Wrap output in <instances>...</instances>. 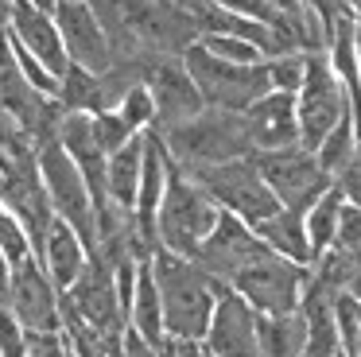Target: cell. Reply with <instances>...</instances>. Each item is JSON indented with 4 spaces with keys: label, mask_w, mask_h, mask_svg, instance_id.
I'll list each match as a JSON object with an SVG mask.
<instances>
[{
    "label": "cell",
    "mask_w": 361,
    "mask_h": 357,
    "mask_svg": "<svg viewBox=\"0 0 361 357\" xmlns=\"http://www.w3.org/2000/svg\"><path fill=\"white\" fill-rule=\"evenodd\" d=\"M102 20L113 47V66H128L144 74L159 54H183L198 35L202 23L190 8L171 0H86Z\"/></svg>",
    "instance_id": "obj_1"
},
{
    "label": "cell",
    "mask_w": 361,
    "mask_h": 357,
    "mask_svg": "<svg viewBox=\"0 0 361 357\" xmlns=\"http://www.w3.org/2000/svg\"><path fill=\"white\" fill-rule=\"evenodd\" d=\"M148 264H152V276H156L159 307H164V334L202 341L214 303H218L221 291H229V284L202 272L190 256H175L167 248H156Z\"/></svg>",
    "instance_id": "obj_2"
},
{
    "label": "cell",
    "mask_w": 361,
    "mask_h": 357,
    "mask_svg": "<svg viewBox=\"0 0 361 357\" xmlns=\"http://www.w3.org/2000/svg\"><path fill=\"white\" fill-rule=\"evenodd\" d=\"M164 140L167 155L179 171H198V167H214V163H229L252 155V144L245 136L241 113H226V109H202L190 121L167 124V128H152Z\"/></svg>",
    "instance_id": "obj_3"
},
{
    "label": "cell",
    "mask_w": 361,
    "mask_h": 357,
    "mask_svg": "<svg viewBox=\"0 0 361 357\" xmlns=\"http://www.w3.org/2000/svg\"><path fill=\"white\" fill-rule=\"evenodd\" d=\"M221 206L187 175L171 163L167 171V186H164V198L156 206V237L159 248L175 256H195L198 245L206 241V233L214 229Z\"/></svg>",
    "instance_id": "obj_4"
},
{
    "label": "cell",
    "mask_w": 361,
    "mask_h": 357,
    "mask_svg": "<svg viewBox=\"0 0 361 357\" xmlns=\"http://www.w3.org/2000/svg\"><path fill=\"white\" fill-rule=\"evenodd\" d=\"M187 66L195 90L202 93L206 109H226V113H245L257 97H264L272 90L268 82V66L264 62H226L218 54H210L202 43H190L179 54Z\"/></svg>",
    "instance_id": "obj_5"
},
{
    "label": "cell",
    "mask_w": 361,
    "mask_h": 357,
    "mask_svg": "<svg viewBox=\"0 0 361 357\" xmlns=\"http://www.w3.org/2000/svg\"><path fill=\"white\" fill-rule=\"evenodd\" d=\"M350 113L345 85L334 74L330 59L322 51L303 54V82L295 90V121H299V147L314 152L330 128Z\"/></svg>",
    "instance_id": "obj_6"
},
{
    "label": "cell",
    "mask_w": 361,
    "mask_h": 357,
    "mask_svg": "<svg viewBox=\"0 0 361 357\" xmlns=\"http://www.w3.org/2000/svg\"><path fill=\"white\" fill-rule=\"evenodd\" d=\"M190 178H195L221 210L241 217L249 229H257L264 217H272L276 210H280L276 194L268 190V183L260 178L257 163H252L249 155L229 159V163H214V167H198V171H190Z\"/></svg>",
    "instance_id": "obj_7"
},
{
    "label": "cell",
    "mask_w": 361,
    "mask_h": 357,
    "mask_svg": "<svg viewBox=\"0 0 361 357\" xmlns=\"http://www.w3.org/2000/svg\"><path fill=\"white\" fill-rule=\"evenodd\" d=\"M35 163H39V183L47 190V202L55 210V217H63L74 233L82 237V245L94 248L97 225H94V202L82 183V171L74 167V159L66 155V147L55 136L35 144Z\"/></svg>",
    "instance_id": "obj_8"
},
{
    "label": "cell",
    "mask_w": 361,
    "mask_h": 357,
    "mask_svg": "<svg viewBox=\"0 0 361 357\" xmlns=\"http://www.w3.org/2000/svg\"><path fill=\"white\" fill-rule=\"evenodd\" d=\"M59 310L74 315L78 322H86L90 330H97L102 338H121L128 326L125 310L117 299V284H113V264L102 253H90L82 264L78 279L66 291H59Z\"/></svg>",
    "instance_id": "obj_9"
},
{
    "label": "cell",
    "mask_w": 361,
    "mask_h": 357,
    "mask_svg": "<svg viewBox=\"0 0 361 357\" xmlns=\"http://www.w3.org/2000/svg\"><path fill=\"white\" fill-rule=\"evenodd\" d=\"M249 159L257 163L260 178H264L268 190L276 194V202H280L283 210H295V214H307L311 202L334 183V178L314 163V155L299 144L276 147V152H252Z\"/></svg>",
    "instance_id": "obj_10"
},
{
    "label": "cell",
    "mask_w": 361,
    "mask_h": 357,
    "mask_svg": "<svg viewBox=\"0 0 361 357\" xmlns=\"http://www.w3.org/2000/svg\"><path fill=\"white\" fill-rule=\"evenodd\" d=\"M307 276H311V272H307L303 264L268 253V256H260L257 264L237 272V276L229 279V287H233L257 315H288V310H295L299 303H303Z\"/></svg>",
    "instance_id": "obj_11"
},
{
    "label": "cell",
    "mask_w": 361,
    "mask_h": 357,
    "mask_svg": "<svg viewBox=\"0 0 361 357\" xmlns=\"http://www.w3.org/2000/svg\"><path fill=\"white\" fill-rule=\"evenodd\" d=\"M268 253H272V248H268L241 217H233L229 210H221L218 222H214V229L206 233V241L198 245V253L190 256V260H195L202 272H210L214 279L229 284L241 268L257 264L260 256H268Z\"/></svg>",
    "instance_id": "obj_12"
},
{
    "label": "cell",
    "mask_w": 361,
    "mask_h": 357,
    "mask_svg": "<svg viewBox=\"0 0 361 357\" xmlns=\"http://www.w3.org/2000/svg\"><path fill=\"white\" fill-rule=\"evenodd\" d=\"M4 307L12 310L24 330H63V315H59V287L51 284V276L43 272V264L35 256L12 264L8 279V299Z\"/></svg>",
    "instance_id": "obj_13"
},
{
    "label": "cell",
    "mask_w": 361,
    "mask_h": 357,
    "mask_svg": "<svg viewBox=\"0 0 361 357\" xmlns=\"http://www.w3.org/2000/svg\"><path fill=\"white\" fill-rule=\"evenodd\" d=\"M144 90L152 93V105H156V121L152 128H167V124L190 121L195 113H202V93L195 90L187 66H183L179 54H159L144 66Z\"/></svg>",
    "instance_id": "obj_14"
},
{
    "label": "cell",
    "mask_w": 361,
    "mask_h": 357,
    "mask_svg": "<svg viewBox=\"0 0 361 357\" xmlns=\"http://www.w3.org/2000/svg\"><path fill=\"white\" fill-rule=\"evenodd\" d=\"M55 28L63 35L66 59L74 66L90 70V74H105L113 66V47L105 35L102 20L94 16V8L86 0H55Z\"/></svg>",
    "instance_id": "obj_15"
},
{
    "label": "cell",
    "mask_w": 361,
    "mask_h": 357,
    "mask_svg": "<svg viewBox=\"0 0 361 357\" xmlns=\"http://www.w3.org/2000/svg\"><path fill=\"white\" fill-rule=\"evenodd\" d=\"M206 353L210 357H260L257 341V310L229 287L214 303L210 326H206Z\"/></svg>",
    "instance_id": "obj_16"
},
{
    "label": "cell",
    "mask_w": 361,
    "mask_h": 357,
    "mask_svg": "<svg viewBox=\"0 0 361 357\" xmlns=\"http://www.w3.org/2000/svg\"><path fill=\"white\" fill-rule=\"evenodd\" d=\"M245 136L252 152H276V147L299 144V121H295V93L268 90L241 113Z\"/></svg>",
    "instance_id": "obj_17"
},
{
    "label": "cell",
    "mask_w": 361,
    "mask_h": 357,
    "mask_svg": "<svg viewBox=\"0 0 361 357\" xmlns=\"http://www.w3.org/2000/svg\"><path fill=\"white\" fill-rule=\"evenodd\" d=\"M8 39L24 47L35 62H43L55 78H63V70L71 66L66 47H63V35H59V28H55V16L32 8L27 0H12V8H8Z\"/></svg>",
    "instance_id": "obj_18"
},
{
    "label": "cell",
    "mask_w": 361,
    "mask_h": 357,
    "mask_svg": "<svg viewBox=\"0 0 361 357\" xmlns=\"http://www.w3.org/2000/svg\"><path fill=\"white\" fill-rule=\"evenodd\" d=\"M90 248L82 245V237L71 229V225L63 222V217H51L47 225V237H43L39 253H35V260L43 264V272L51 276V284L59 287V291H66V287L78 279L82 264H86Z\"/></svg>",
    "instance_id": "obj_19"
},
{
    "label": "cell",
    "mask_w": 361,
    "mask_h": 357,
    "mask_svg": "<svg viewBox=\"0 0 361 357\" xmlns=\"http://www.w3.org/2000/svg\"><path fill=\"white\" fill-rule=\"evenodd\" d=\"M252 233H257V237L264 241L276 256H283V260H295V264H303V268H307V264H314L303 214H295V210H283L280 206L272 217H264V222H260Z\"/></svg>",
    "instance_id": "obj_20"
},
{
    "label": "cell",
    "mask_w": 361,
    "mask_h": 357,
    "mask_svg": "<svg viewBox=\"0 0 361 357\" xmlns=\"http://www.w3.org/2000/svg\"><path fill=\"white\" fill-rule=\"evenodd\" d=\"M140 155H144V132H136L125 147L105 159V194L117 210L133 214L136 206V186H140Z\"/></svg>",
    "instance_id": "obj_21"
},
{
    "label": "cell",
    "mask_w": 361,
    "mask_h": 357,
    "mask_svg": "<svg viewBox=\"0 0 361 357\" xmlns=\"http://www.w3.org/2000/svg\"><path fill=\"white\" fill-rule=\"evenodd\" d=\"M257 341L260 357H303L307 346V326L303 310H288V315H257Z\"/></svg>",
    "instance_id": "obj_22"
},
{
    "label": "cell",
    "mask_w": 361,
    "mask_h": 357,
    "mask_svg": "<svg viewBox=\"0 0 361 357\" xmlns=\"http://www.w3.org/2000/svg\"><path fill=\"white\" fill-rule=\"evenodd\" d=\"M55 105L63 113H102L109 109V93H105V82L102 74H90L82 66H66L63 78H59V90H55Z\"/></svg>",
    "instance_id": "obj_23"
},
{
    "label": "cell",
    "mask_w": 361,
    "mask_h": 357,
    "mask_svg": "<svg viewBox=\"0 0 361 357\" xmlns=\"http://www.w3.org/2000/svg\"><path fill=\"white\" fill-rule=\"evenodd\" d=\"M128 326H133L140 338H148L152 346L164 338V307H159L156 276H152L148 260L136 264V287H133V303H128Z\"/></svg>",
    "instance_id": "obj_24"
},
{
    "label": "cell",
    "mask_w": 361,
    "mask_h": 357,
    "mask_svg": "<svg viewBox=\"0 0 361 357\" xmlns=\"http://www.w3.org/2000/svg\"><path fill=\"white\" fill-rule=\"evenodd\" d=\"M342 206H345V194L338 190V183H330L326 190H322L319 198L311 202V210L303 214L307 241H311L314 260H319V256L330 248V241H334V229H338V214H342Z\"/></svg>",
    "instance_id": "obj_25"
},
{
    "label": "cell",
    "mask_w": 361,
    "mask_h": 357,
    "mask_svg": "<svg viewBox=\"0 0 361 357\" xmlns=\"http://www.w3.org/2000/svg\"><path fill=\"white\" fill-rule=\"evenodd\" d=\"M353 147H357V132H353V116L345 113L342 121L334 124V128L322 136V144L314 147V163H319L322 171H326L330 178H338V171L350 163V155H353Z\"/></svg>",
    "instance_id": "obj_26"
},
{
    "label": "cell",
    "mask_w": 361,
    "mask_h": 357,
    "mask_svg": "<svg viewBox=\"0 0 361 357\" xmlns=\"http://www.w3.org/2000/svg\"><path fill=\"white\" fill-rule=\"evenodd\" d=\"M334 326H338V353L361 357V303L350 291L334 295Z\"/></svg>",
    "instance_id": "obj_27"
},
{
    "label": "cell",
    "mask_w": 361,
    "mask_h": 357,
    "mask_svg": "<svg viewBox=\"0 0 361 357\" xmlns=\"http://www.w3.org/2000/svg\"><path fill=\"white\" fill-rule=\"evenodd\" d=\"M113 109H117V113H121V121H125L133 132L152 128V121H156V105H152V93L144 90V82L128 85V90L117 97V105H113Z\"/></svg>",
    "instance_id": "obj_28"
},
{
    "label": "cell",
    "mask_w": 361,
    "mask_h": 357,
    "mask_svg": "<svg viewBox=\"0 0 361 357\" xmlns=\"http://www.w3.org/2000/svg\"><path fill=\"white\" fill-rule=\"evenodd\" d=\"M90 128H94V140H97V147H102L105 155H113L117 147H125L128 140L136 136V132L121 121L117 109H102V113H94L90 116Z\"/></svg>",
    "instance_id": "obj_29"
},
{
    "label": "cell",
    "mask_w": 361,
    "mask_h": 357,
    "mask_svg": "<svg viewBox=\"0 0 361 357\" xmlns=\"http://www.w3.org/2000/svg\"><path fill=\"white\" fill-rule=\"evenodd\" d=\"M0 253H4L8 264H20V260H27V256H35L24 225L16 222V214H12L8 206H0Z\"/></svg>",
    "instance_id": "obj_30"
},
{
    "label": "cell",
    "mask_w": 361,
    "mask_h": 357,
    "mask_svg": "<svg viewBox=\"0 0 361 357\" xmlns=\"http://www.w3.org/2000/svg\"><path fill=\"white\" fill-rule=\"evenodd\" d=\"M198 43H202L210 54L226 59V62H260V59H264L252 43H245V39H237V35H221V31H202Z\"/></svg>",
    "instance_id": "obj_31"
},
{
    "label": "cell",
    "mask_w": 361,
    "mask_h": 357,
    "mask_svg": "<svg viewBox=\"0 0 361 357\" xmlns=\"http://www.w3.org/2000/svg\"><path fill=\"white\" fill-rule=\"evenodd\" d=\"M264 66H268V82H272V90L295 93L299 82H303V51H295V54H276V59L264 62Z\"/></svg>",
    "instance_id": "obj_32"
},
{
    "label": "cell",
    "mask_w": 361,
    "mask_h": 357,
    "mask_svg": "<svg viewBox=\"0 0 361 357\" xmlns=\"http://www.w3.org/2000/svg\"><path fill=\"white\" fill-rule=\"evenodd\" d=\"M24 357H74L63 330H27L24 334Z\"/></svg>",
    "instance_id": "obj_33"
},
{
    "label": "cell",
    "mask_w": 361,
    "mask_h": 357,
    "mask_svg": "<svg viewBox=\"0 0 361 357\" xmlns=\"http://www.w3.org/2000/svg\"><path fill=\"white\" fill-rule=\"evenodd\" d=\"M334 183H338V190L345 194V202L361 210V144L353 147L350 163H345V167L338 171V178H334Z\"/></svg>",
    "instance_id": "obj_34"
},
{
    "label": "cell",
    "mask_w": 361,
    "mask_h": 357,
    "mask_svg": "<svg viewBox=\"0 0 361 357\" xmlns=\"http://www.w3.org/2000/svg\"><path fill=\"white\" fill-rule=\"evenodd\" d=\"M156 353L159 357H202V341L195 338H175V334H164V338L156 341Z\"/></svg>",
    "instance_id": "obj_35"
},
{
    "label": "cell",
    "mask_w": 361,
    "mask_h": 357,
    "mask_svg": "<svg viewBox=\"0 0 361 357\" xmlns=\"http://www.w3.org/2000/svg\"><path fill=\"white\" fill-rule=\"evenodd\" d=\"M121 357H159V353L148 338H140L133 326H125V334H121Z\"/></svg>",
    "instance_id": "obj_36"
},
{
    "label": "cell",
    "mask_w": 361,
    "mask_h": 357,
    "mask_svg": "<svg viewBox=\"0 0 361 357\" xmlns=\"http://www.w3.org/2000/svg\"><path fill=\"white\" fill-rule=\"evenodd\" d=\"M8 279H12V264L4 260V253H0V307H4V299H8Z\"/></svg>",
    "instance_id": "obj_37"
},
{
    "label": "cell",
    "mask_w": 361,
    "mask_h": 357,
    "mask_svg": "<svg viewBox=\"0 0 361 357\" xmlns=\"http://www.w3.org/2000/svg\"><path fill=\"white\" fill-rule=\"evenodd\" d=\"M353 47H357V70H361V0H357V12H353Z\"/></svg>",
    "instance_id": "obj_38"
},
{
    "label": "cell",
    "mask_w": 361,
    "mask_h": 357,
    "mask_svg": "<svg viewBox=\"0 0 361 357\" xmlns=\"http://www.w3.org/2000/svg\"><path fill=\"white\" fill-rule=\"evenodd\" d=\"M345 291H350L353 299L361 303V268H353V272H350V279H345Z\"/></svg>",
    "instance_id": "obj_39"
},
{
    "label": "cell",
    "mask_w": 361,
    "mask_h": 357,
    "mask_svg": "<svg viewBox=\"0 0 361 357\" xmlns=\"http://www.w3.org/2000/svg\"><path fill=\"white\" fill-rule=\"evenodd\" d=\"M8 8L12 0H0V39H8Z\"/></svg>",
    "instance_id": "obj_40"
},
{
    "label": "cell",
    "mask_w": 361,
    "mask_h": 357,
    "mask_svg": "<svg viewBox=\"0 0 361 357\" xmlns=\"http://www.w3.org/2000/svg\"><path fill=\"white\" fill-rule=\"evenodd\" d=\"M32 8H39V12H55V0H27Z\"/></svg>",
    "instance_id": "obj_41"
},
{
    "label": "cell",
    "mask_w": 361,
    "mask_h": 357,
    "mask_svg": "<svg viewBox=\"0 0 361 357\" xmlns=\"http://www.w3.org/2000/svg\"><path fill=\"white\" fill-rule=\"evenodd\" d=\"M345 4H353V8H357V0H345Z\"/></svg>",
    "instance_id": "obj_42"
},
{
    "label": "cell",
    "mask_w": 361,
    "mask_h": 357,
    "mask_svg": "<svg viewBox=\"0 0 361 357\" xmlns=\"http://www.w3.org/2000/svg\"><path fill=\"white\" fill-rule=\"evenodd\" d=\"M202 357H210V353H202Z\"/></svg>",
    "instance_id": "obj_43"
}]
</instances>
